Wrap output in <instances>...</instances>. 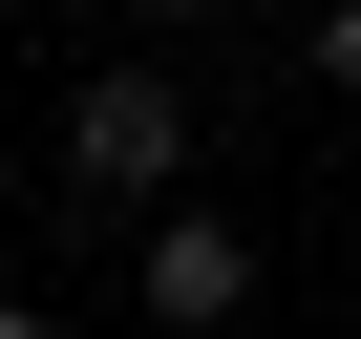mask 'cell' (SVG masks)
Returning <instances> with one entry per match:
<instances>
[{"label": "cell", "instance_id": "3957f363", "mask_svg": "<svg viewBox=\"0 0 361 339\" xmlns=\"http://www.w3.org/2000/svg\"><path fill=\"white\" fill-rule=\"evenodd\" d=\"M298 64H319V85L361 106V0H319V22H298Z\"/></svg>", "mask_w": 361, "mask_h": 339}, {"label": "cell", "instance_id": "7a4b0ae2", "mask_svg": "<svg viewBox=\"0 0 361 339\" xmlns=\"http://www.w3.org/2000/svg\"><path fill=\"white\" fill-rule=\"evenodd\" d=\"M149 318H170V339L255 318V234H234V212H170V234H149Z\"/></svg>", "mask_w": 361, "mask_h": 339}, {"label": "cell", "instance_id": "6da1fadb", "mask_svg": "<svg viewBox=\"0 0 361 339\" xmlns=\"http://www.w3.org/2000/svg\"><path fill=\"white\" fill-rule=\"evenodd\" d=\"M64 170H85V191H170V170H192L170 64H85V85H64Z\"/></svg>", "mask_w": 361, "mask_h": 339}, {"label": "cell", "instance_id": "277c9868", "mask_svg": "<svg viewBox=\"0 0 361 339\" xmlns=\"http://www.w3.org/2000/svg\"><path fill=\"white\" fill-rule=\"evenodd\" d=\"M0 339H64V318H43V297H0Z\"/></svg>", "mask_w": 361, "mask_h": 339}, {"label": "cell", "instance_id": "5b68a950", "mask_svg": "<svg viewBox=\"0 0 361 339\" xmlns=\"http://www.w3.org/2000/svg\"><path fill=\"white\" fill-rule=\"evenodd\" d=\"M149 22H192V0H149Z\"/></svg>", "mask_w": 361, "mask_h": 339}]
</instances>
